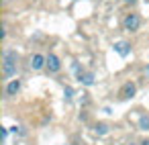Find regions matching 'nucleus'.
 <instances>
[{
	"instance_id": "f257e3e1",
	"label": "nucleus",
	"mask_w": 149,
	"mask_h": 145,
	"mask_svg": "<svg viewBox=\"0 0 149 145\" xmlns=\"http://www.w3.org/2000/svg\"><path fill=\"white\" fill-rule=\"evenodd\" d=\"M17 61H19L17 51L6 49V51L2 53V74H4V78H10V76L17 74Z\"/></svg>"
},
{
	"instance_id": "f03ea898",
	"label": "nucleus",
	"mask_w": 149,
	"mask_h": 145,
	"mask_svg": "<svg viewBox=\"0 0 149 145\" xmlns=\"http://www.w3.org/2000/svg\"><path fill=\"white\" fill-rule=\"evenodd\" d=\"M123 27H125V31L135 33V31L141 27V19H139V15H127L125 21H123Z\"/></svg>"
},
{
	"instance_id": "7ed1b4c3",
	"label": "nucleus",
	"mask_w": 149,
	"mask_h": 145,
	"mask_svg": "<svg viewBox=\"0 0 149 145\" xmlns=\"http://www.w3.org/2000/svg\"><path fill=\"white\" fill-rule=\"evenodd\" d=\"M31 70H35V72H39V70H43L45 66H47V57L45 55H41V53H35L33 57H31Z\"/></svg>"
},
{
	"instance_id": "20e7f679",
	"label": "nucleus",
	"mask_w": 149,
	"mask_h": 145,
	"mask_svg": "<svg viewBox=\"0 0 149 145\" xmlns=\"http://www.w3.org/2000/svg\"><path fill=\"white\" fill-rule=\"evenodd\" d=\"M135 92H137V86H135L133 82H127V84H123V88H120L118 96H120L123 100H127V98H133V96H135Z\"/></svg>"
},
{
	"instance_id": "39448f33",
	"label": "nucleus",
	"mask_w": 149,
	"mask_h": 145,
	"mask_svg": "<svg viewBox=\"0 0 149 145\" xmlns=\"http://www.w3.org/2000/svg\"><path fill=\"white\" fill-rule=\"evenodd\" d=\"M114 51H116L118 55L127 57V55H129V51H131V45H129L127 41H116V43H114Z\"/></svg>"
},
{
	"instance_id": "423d86ee",
	"label": "nucleus",
	"mask_w": 149,
	"mask_h": 145,
	"mask_svg": "<svg viewBox=\"0 0 149 145\" xmlns=\"http://www.w3.org/2000/svg\"><path fill=\"white\" fill-rule=\"evenodd\" d=\"M47 68H49V72H59L61 63H59L57 55H53V53H49V55H47Z\"/></svg>"
},
{
	"instance_id": "0eeeda50",
	"label": "nucleus",
	"mask_w": 149,
	"mask_h": 145,
	"mask_svg": "<svg viewBox=\"0 0 149 145\" xmlns=\"http://www.w3.org/2000/svg\"><path fill=\"white\" fill-rule=\"evenodd\" d=\"M19 90H21V80H10L6 86V96H15Z\"/></svg>"
},
{
	"instance_id": "6e6552de",
	"label": "nucleus",
	"mask_w": 149,
	"mask_h": 145,
	"mask_svg": "<svg viewBox=\"0 0 149 145\" xmlns=\"http://www.w3.org/2000/svg\"><path fill=\"white\" fill-rule=\"evenodd\" d=\"M80 82H82L84 86H92V84H94V74H92V72H82V74H80Z\"/></svg>"
},
{
	"instance_id": "1a4fd4ad",
	"label": "nucleus",
	"mask_w": 149,
	"mask_h": 145,
	"mask_svg": "<svg viewBox=\"0 0 149 145\" xmlns=\"http://www.w3.org/2000/svg\"><path fill=\"white\" fill-rule=\"evenodd\" d=\"M139 129L149 131V114H143V116L139 119Z\"/></svg>"
},
{
	"instance_id": "9d476101",
	"label": "nucleus",
	"mask_w": 149,
	"mask_h": 145,
	"mask_svg": "<svg viewBox=\"0 0 149 145\" xmlns=\"http://www.w3.org/2000/svg\"><path fill=\"white\" fill-rule=\"evenodd\" d=\"M94 129H96V135H106L108 133V125L106 123H98Z\"/></svg>"
},
{
	"instance_id": "9b49d317",
	"label": "nucleus",
	"mask_w": 149,
	"mask_h": 145,
	"mask_svg": "<svg viewBox=\"0 0 149 145\" xmlns=\"http://www.w3.org/2000/svg\"><path fill=\"white\" fill-rule=\"evenodd\" d=\"M72 96H74V90L70 86H65V98H72Z\"/></svg>"
},
{
	"instance_id": "f8f14e48",
	"label": "nucleus",
	"mask_w": 149,
	"mask_h": 145,
	"mask_svg": "<svg viewBox=\"0 0 149 145\" xmlns=\"http://www.w3.org/2000/svg\"><path fill=\"white\" fill-rule=\"evenodd\" d=\"M125 2H127V4H135V2H137V0H125Z\"/></svg>"
},
{
	"instance_id": "ddd939ff",
	"label": "nucleus",
	"mask_w": 149,
	"mask_h": 145,
	"mask_svg": "<svg viewBox=\"0 0 149 145\" xmlns=\"http://www.w3.org/2000/svg\"><path fill=\"white\" fill-rule=\"evenodd\" d=\"M145 76H147V78H149V66H147V68H145Z\"/></svg>"
},
{
	"instance_id": "4468645a",
	"label": "nucleus",
	"mask_w": 149,
	"mask_h": 145,
	"mask_svg": "<svg viewBox=\"0 0 149 145\" xmlns=\"http://www.w3.org/2000/svg\"><path fill=\"white\" fill-rule=\"evenodd\" d=\"M125 145H135V143H125Z\"/></svg>"
}]
</instances>
